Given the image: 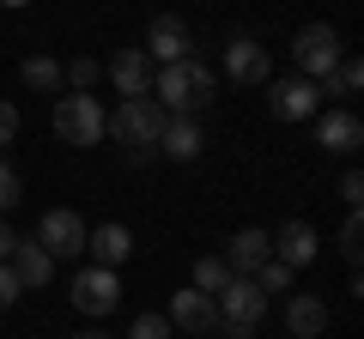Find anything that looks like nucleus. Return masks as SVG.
I'll return each mask as SVG.
<instances>
[{"mask_svg":"<svg viewBox=\"0 0 364 339\" xmlns=\"http://www.w3.org/2000/svg\"><path fill=\"white\" fill-rule=\"evenodd\" d=\"M213 97H219V73L200 67L195 55L176 61V67H158V109H164V116H188L195 121L200 109H213Z\"/></svg>","mask_w":364,"mask_h":339,"instance_id":"1","label":"nucleus"},{"mask_svg":"<svg viewBox=\"0 0 364 339\" xmlns=\"http://www.w3.org/2000/svg\"><path fill=\"white\" fill-rule=\"evenodd\" d=\"M164 109H158V97H122L116 116H104V133H116L122 145H158V133H164Z\"/></svg>","mask_w":364,"mask_h":339,"instance_id":"2","label":"nucleus"},{"mask_svg":"<svg viewBox=\"0 0 364 339\" xmlns=\"http://www.w3.org/2000/svg\"><path fill=\"white\" fill-rule=\"evenodd\" d=\"M55 140L61 145H97L104 140V109L91 91H67L55 104Z\"/></svg>","mask_w":364,"mask_h":339,"instance_id":"3","label":"nucleus"},{"mask_svg":"<svg viewBox=\"0 0 364 339\" xmlns=\"http://www.w3.org/2000/svg\"><path fill=\"white\" fill-rule=\"evenodd\" d=\"M340 55H346V49H340V30L334 25H304L298 37H291V61H298V73L316 79V85L340 67Z\"/></svg>","mask_w":364,"mask_h":339,"instance_id":"4","label":"nucleus"},{"mask_svg":"<svg viewBox=\"0 0 364 339\" xmlns=\"http://www.w3.org/2000/svg\"><path fill=\"white\" fill-rule=\"evenodd\" d=\"M37 243L49 248V261H79V255H85V218H79V212H67V206L43 212Z\"/></svg>","mask_w":364,"mask_h":339,"instance_id":"5","label":"nucleus"},{"mask_svg":"<svg viewBox=\"0 0 364 339\" xmlns=\"http://www.w3.org/2000/svg\"><path fill=\"white\" fill-rule=\"evenodd\" d=\"M73 309L79 315H116V303H122V279L109 273V267H79V279H73Z\"/></svg>","mask_w":364,"mask_h":339,"instance_id":"6","label":"nucleus"},{"mask_svg":"<svg viewBox=\"0 0 364 339\" xmlns=\"http://www.w3.org/2000/svg\"><path fill=\"white\" fill-rule=\"evenodd\" d=\"M213 303H219V327H261V315H267V297L255 279H231Z\"/></svg>","mask_w":364,"mask_h":339,"instance_id":"7","label":"nucleus"},{"mask_svg":"<svg viewBox=\"0 0 364 339\" xmlns=\"http://www.w3.org/2000/svg\"><path fill=\"white\" fill-rule=\"evenodd\" d=\"M188 55H195V37H188V25H182L176 13H158V18H152V30H146V61L176 67V61H188Z\"/></svg>","mask_w":364,"mask_h":339,"instance_id":"8","label":"nucleus"},{"mask_svg":"<svg viewBox=\"0 0 364 339\" xmlns=\"http://www.w3.org/2000/svg\"><path fill=\"white\" fill-rule=\"evenodd\" d=\"M170 327H176V333H219V303L207 297V291H176V297H170V315H164Z\"/></svg>","mask_w":364,"mask_h":339,"instance_id":"9","label":"nucleus"},{"mask_svg":"<svg viewBox=\"0 0 364 339\" xmlns=\"http://www.w3.org/2000/svg\"><path fill=\"white\" fill-rule=\"evenodd\" d=\"M225 73H231V85H267L273 55L261 49L255 37H231V43H225Z\"/></svg>","mask_w":364,"mask_h":339,"instance_id":"10","label":"nucleus"},{"mask_svg":"<svg viewBox=\"0 0 364 339\" xmlns=\"http://www.w3.org/2000/svg\"><path fill=\"white\" fill-rule=\"evenodd\" d=\"M267 243H273V261H286L291 273L310 267L316 255H322V236H316V224H304V218H286V224H279V236H267Z\"/></svg>","mask_w":364,"mask_h":339,"instance_id":"11","label":"nucleus"},{"mask_svg":"<svg viewBox=\"0 0 364 339\" xmlns=\"http://www.w3.org/2000/svg\"><path fill=\"white\" fill-rule=\"evenodd\" d=\"M316 145L334 152V157H352L364 145V121L352 109H328V116H316Z\"/></svg>","mask_w":364,"mask_h":339,"instance_id":"12","label":"nucleus"},{"mask_svg":"<svg viewBox=\"0 0 364 339\" xmlns=\"http://www.w3.org/2000/svg\"><path fill=\"white\" fill-rule=\"evenodd\" d=\"M316 109H322V91H316V79L291 73V79H279V85H273V116H279V121H310Z\"/></svg>","mask_w":364,"mask_h":339,"instance_id":"13","label":"nucleus"},{"mask_svg":"<svg viewBox=\"0 0 364 339\" xmlns=\"http://www.w3.org/2000/svg\"><path fill=\"white\" fill-rule=\"evenodd\" d=\"M267 261H273V243H267V230H255V224H249V230H237L231 248H225V267H231L237 279H255Z\"/></svg>","mask_w":364,"mask_h":339,"instance_id":"14","label":"nucleus"},{"mask_svg":"<svg viewBox=\"0 0 364 339\" xmlns=\"http://www.w3.org/2000/svg\"><path fill=\"white\" fill-rule=\"evenodd\" d=\"M6 267H13V279H18L25 291H43V285H49V273H55L49 248H43L37 236H18V243H13V255H6Z\"/></svg>","mask_w":364,"mask_h":339,"instance_id":"15","label":"nucleus"},{"mask_svg":"<svg viewBox=\"0 0 364 339\" xmlns=\"http://www.w3.org/2000/svg\"><path fill=\"white\" fill-rule=\"evenodd\" d=\"M85 255H91V267H109L116 273L134 255V230L128 224H97V230H85Z\"/></svg>","mask_w":364,"mask_h":339,"instance_id":"16","label":"nucleus"},{"mask_svg":"<svg viewBox=\"0 0 364 339\" xmlns=\"http://www.w3.org/2000/svg\"><path fill=\"white\" fill-rule=\"evenodd\" d=\"M104 73H109V85H116L122 97H146V85H152V61H146V49H116Z\"/></svg>","mask_w":364,"mask_h":339,"instance_id":"17","label":"nucleus"},{"mask_svg":"<svg viewBox=\"0 0 364 339\" xmlns=\"http://www.w3.org/2000/svg\"><path fill=\"white\" fill-rule=\"evenodd\" d=\"M158 152H164V157H176V164H195V157L207 152V133H200V121L170 116V121H164V133H158Z\"/></svg>","mask_w":364,"mask_h":339,"instance_id":"18","label":"nucleus"},{"mask_svg":"<svg viewBox=\"0 0 364 339\" xmlns=\"http://www.w3.org/2000/svg\"><path fill=\"white\" fill-rule=\"evenodd\" d=\"M286 327H291V339H322L328 333V303L316 291H298L286 303Z\"/></svg>","mask_w":364,"mask_h":339,"instance_id":"19","label":"nucleus"},{"mask_svg":"<svg viewBox=\"0 0 364 339\" xmlns=\"http://www.w3.org/2000/svg\"><path fill=\"white\" fill-rule=\"evenodd\" d=\"M358 85H364V67L352 61V55H340V67L316 85V91H322V97H358Z\"/></svg>","mask_w":364,"mask_h":339,"instance_id":"20","label":"nucleus"},{"mask_svg":"<svg viewBox=\"0 0 364 339\" xmlns=\"http://www.w3.org/2000/svg\"><path fill=\"white\" fill-rule=\"evenodd\" d=\"M231 279H237V273L225 267V255H200V261H195V291H207V297H219Z\"/></svg>","mask_w":364,"mask_h":339,"instance_id":"21","label":"nucleus"},{"mask_svg":"<svg viewBox=\"0 0 364 339\" xmlns=\"http://www.w3.org/2000/svg\"><path fill=\"white\" fill-rule=\"evenodd\" d=\"M18 79H25L31 91H61V61H49V55H31V61L18 67Z\"/></svg>","mask_w":364,"mask_h":339,"instance_id":"22","label":"nucleus"},{"mask_svg":"<svg viewBox=\"0 0 364 339\" xmlns=\"http://www.w3.org/2000/svg\"><path fill=\"white\" fill-rule=\"evenodd\" d=\"M97 73H104V67L91 61V55H79V61H67V67H61V85H73V91H91V85H97Z\"/></svg>","mask_w":364,"mask_h":339,"instance_id":"23","label":"nucleus"},{"mask_svg":"<svg viewBox=\"0 0 364 339\" xmlns=\"http://www.w3.org/2000/svg\"><path fill=\"white\" fill-rule=\"evenodd\" d=\"M340 255H346V267H358V261H364V218H358V212L340 224Z\"/></svg>","mask_w":364,"mask_h":339,"instance_id":"24","label":"nucleus"},{"mask_svg":"<svg viewBox=\"0 0 364 339\" xmlns=\"http://www.w3.org/2000/svg\"><path fill=\"white\" fill-rule=\"evenodd\" d=\"M255 285H261V297L273 303V291H291V267H286V261H267V267L255 273Z\"/></svg>","mask_w":364,"mask_h":339,"instance_id":"25","label":"nucleus"},{"mask_svg":"<svg viewBox=\"0 0 364 339\" xmlns=\"http://www.w3.org/2000/svg\"><path fill=\"white\" fill-rule=\"evenodd\" d=\"M18 194H25V182H18V170L6 164V157H0V218H6V212L18 206Z\"/></svg>","mask_w":364,"mask_h":339,"instance_id":"26","label":"nucleus"},{"mask_svg":"<svg viewBox=\"0 0 364 339\" xmlns=\"http://www.w3.org/2000/svg\"><path fill=\"white\" fill-rule=\"evenodd\" d=\"M170 333H176V327H170L164 315H134V333L128 339H170Z\"/></svg>","mask_w":364,"mask_h":339,"instance_id":"27","label":"nucleus"},{"mask_svg":"<svg viewBox=\"0 0 364 339\" xmlns=\"http://www.w3.org/2000/svg\"><path fill=\"white\" fill-rule=\"evenodd\" d=\"M340 200L358 212V200H364V176H358V170H346V176H340Z\"/></svg>","mask_w":364,"mask_h":339,"instance_id":"28","label":"nucleus"},{"mask_svg":"<svg viewBox=\"0 0 364 339\" xmlns=\"http://www.w3.org/2000/svg\"><path fill=\"white\" fill-rule=\"evenodd\" d=\"M18 291H25V285L13 279V267L0 261V309H13V303H18Z\"/></svg>","mask_w":364,"mask_h":339,"instance_id":"29","label":"nucleus"},{"mask_svg":"<svg viewBox=\"0 0 364 339\" xmlns=\"http://www.w3.org/2000/svg\"><path fill=\"white\" fill-rule=\"evenodd\" d=\"M13 140H18V109L0 97V145H13Z\"/></svg>","mask_w":364,"mask_h":339,"instance_id":"30","label":"nucleus"},{"mask_svg":"<svg viewBox=\"0 0 364 339\" xmlns=\"http://www.w3.org/2000/svg\"><path fill=\"white\" fill-rule=\"evenodd\" d=\"M13 243H18V236L6 230V218H0V261H6V255H13Z\"/></svg>","mask_w":364,"mask_h":339,"instance_id":"31","label":"nucleus"},{"mask_svg":"<svg viewBox=\"0 0 364 339\" xmlns=\"http://www.w3.org/2000/svg\"><path fill=\"white\" fill-rule=\"evenodd\" d=\"M73 339H109V333H73Z\"/></svg>","mask_w":364,"mask_h":339,"instance_id":"32","label":"nucleus"},{"mask_svg":"<svg viewBox=\"0 0 364 339\" xmlns=\"http://www.w3.org/2000/svg\"><path fill=\"white\" fill-rule=\"evenodd\" d=\"M0 6H31V0H0Z\"/></svg>","mask_w":364,"mask_h":339,"instance_id":"33","label":"nucleus"}]
</instances>
